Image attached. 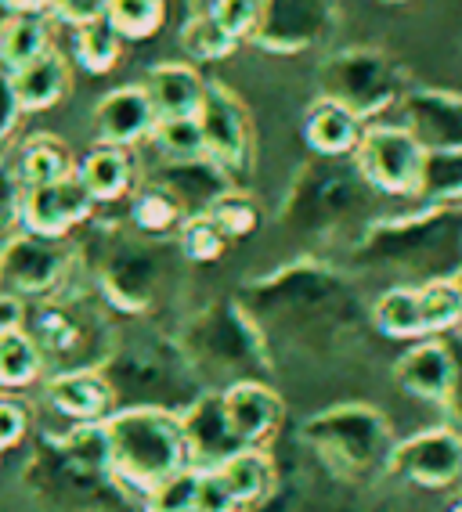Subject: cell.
<instances>
[{
  "label": "cell",
  "mask_w": 462,
  "mask_h": 512,
  "mask_svg": "<svg viewBox=\"0 0 462 512\" xmlns=\"http://www.w3.org/2000/svg\"><path fill=\"white\" fill-rule=\"evenodd\" d=\"M235 300L260 329L271 357L286 350L307 361H340L361 347L369 325V307L351 275L315 256L282 264Z\"/></svg>",
  "instance_id": "6da1fadb"
},
{
  "label": "cell",
  "mask_w": 462,
  "mask_h": 512,
  "mask_svg": "<svg viewBox=\"0 0 462 512\" xmlns=\"http://www.w3.org/2000/svg\"><path fill=\"white\" fill-rule=\"evenodd\" d=\"M22 480L55 512H141V498L109 469L102 426L40 433Z\"/></svg>",
  "instance_id": "7a4b0ae2"
},
{
  "label": "cell",
  "mask_w": 462,
  "mask_h": 512,
  "mask_svg": "<svg viewBox=\"0 0 462 512\" xmlns=\"http://www.w3.org/2000/svg\"><path fill=\"white\" fill-rule=\"evenodd\" d=\"M351 264L376 275H398L405 285L452 278L462 267V202L369 220L351 242Z\"/></svg>",
  "instance_id": "3957f363"
},
{
  "label": "cell",
  "mask_w": 462,
  "mask_h": 512,
  "mask_svg": "<svg viewBox=\"0 0 462 512\" xmlns=\"http://www.w3.org/2000/svg\"><path fill=\"white\" fill-rule=\"evenodd\" d=\"M174 339L192 372L199 375V383L217 394L235 383H271L278 368L260 329L242 311L239 300L206 303Z\"/></svg>",
  "instance_id": "277c9868"
},
{
  "label": "cell",
  "mask_w": 462,
  "mask_h": 512,
  "mask_svg": "<svg viewBox=\"0 0 462 512\" xmlns=\"http://www.w3.org/2000/svg\"><path fill=\"white\" fill-rule=\"evenodd\" d=\"M304 455L343 487H365L387 476L390 451L398 444L394 426L379 408L361 401L333 404L300 422Z\"/></svg>",
  "instance_id": "5b68a950"
},
{
  "label": "cell",
  "mask_w": 462,
  "mask_h": 512,
  "mask_svg": "<svg viewBox=\"0 0 462 512\" xmlns=\"http://www.w3.org/2000/svg\"><path fill=\"white\" fill-rule=\"evenodd\" d=\"M98 372L105 375L116 408H163L181 415L195 397L206 394L177 339L152 332H116Z\"/></svg>",
  "instance_id": "8992f818"
},
{
  "label": "cell",
  "mask_w": 462,
  "mask_h": 512,
  "mask_svg": "<svg viewBox=\"0 0 462 512\" xmlns=\"http://www.w3.org/2000/svg\"><path fill=\"white\" fill-rule=\"evenodd\" d=\"M372 188L358 177L351 159H315L300 166L282 202V228L307 242L343 235L347 228L369 224L365 213L372 206Z\"/></svg>",
  "instance_id": "52a82bcc"
},
{
  "label": "cell",
  "mask_w": 462,
  "mask_h": 512,
  "mask_svg": "<svg viewBox=\"0 0 462 512\" xmlns=\"http://www.w3.org/2000/svg\"><path fill=\"white\" fill-rule=\"evenodd\" d=\"M109 469L130 491L145 494L163 476L188 466L181 415L163 408H116L102 422Z\"/></svg>",
  "instance_id": "ba28073f"
},
{
  "label": "cell",
  "mask_w": 462,
  "mask_h": 512,
  "mask_svg": "<svg viewBox=\"0 0 462 512\" xmlns=\"http://www.w3.org/2000/svg\"><path fill=\"white\" fill-rule=\"evenodd\" d=\"M22 329L37 343L47 375L102 368L116 343V325L87 296H73L69 289L51 300L26 303Z\"/></svg>",
  "instance_id": "9c48e42d"
},
{
  "label": "cell",
  "mask_w": 462,
  "mask_h": 512,
  "mask_svg": "<svg viewBox=\"0 0 462 512\" xmlns=\"http://www.w3.org/2000/svg\"><path fill=\"white\" fill-rule=\"evenodd\" d=\"M412 91L405 65L383 47L358 44L329 51L318 65V98L336 101L369 127L383 112L398 109Z\"/></svg>",
  "instance_id": "30bf717a"
},
{
  "label": "cell",
  "mask_w": 462,
  "mask_h": 512,
  "mask_svg": "<svg viewBox=\"0 0 462 512\" xmlns=\"http://www.w3.org/2000/svg\"><path fill=\"white\" fill-rule=\"evenodd\" d=\"M170 242H148L130 235L112 238L102 249L98 264H94V278H98V293L109 303L112 311L123 314H145L152 311L174 278V260H170Z\"/></svg>",
  "instance_id": "8fae6325"
},
{
  "label": "cell",
  "mask_w": 462,
  "mask_h": 512,
  "mask_svg": "<svg viewBox=\"0 0 462 512\" xmlns=\"http://www.w3.org/2000/svg\"><path fill=\"white\" fill-rule=\"evenodd\" d=\"M354 170L376 195L419 199L426 148L401 123H369L351 156Z\"/></svg>",
  "instance_id": "7c38bea8"
},
{
  "label": "cell",
  "mask_w": 462,
  "mask_h": 512,
  "mask_svg": "<svg viewBox=\"0 0 462 512\" xmlns=\"http://www.w3.org/2000/svg\"><path fill=\"white\" fill-rule=\"evenodd\" d=\"M76 267V253L69 242L40 235L4 238L0 246V293L22 303H40L69 289V275Z\"/></svg>",
  "instance_id": "4fadbf2b"
},
{
  "label": "cell",
  "mask_w": 462,
  "mask_h": 512,
  "mask_svg": "<svg viewBox=\"0 0 462 512\" xmlns=\"http://www.w3.org/2000/svg\"><path fill=\"white\" fill-rule=\"evenodd\" d=\"M203 130V156L210 159L235 188H246L257 166V134H253L250 112L224 83H206V98L199 109Z\"/></svg>",
  "instance_id": "5bb4252c"
},
{
  "label": "cell",
  "mask_w": 462,
  "mask_h": 512,
  "mask_svg": "<svg viewBox=\"0 0 462 512\" xmlns=\"http://www.w3.org/2000/svg\"><path fill=\"white\" fill-rule=\"evenodd\" d=\"M336 29L340 0H264L250 44L268 55H304L329 44Z\"/></svg>",
  "instance_id": "9a60e30c"
},
{
  "label": "cell",
  "mask_w": 462,
  "mask_h": 512,
  "mask_svg": "<svg viewBox=\"0 0 462 512\" xmlns=\"http://www.w3.org/2000/svg\"><path fill=\"white\" fill-rule=\"evenodd\" d=\"M387 476H398L419 491H462V430L434 426L401 437L390 451Z\"/></svg>",
  "instance_id": "2e32d148"
},
{
  "label": "cell",
  "mask_w": 462,
  "mask_h": 512,
  "mask_svg": "<svg viewBox=\"0 0 462 512\" xmlns=\"http://www.w3.org/2000/svg\"><path fill=\"white\" fill-rule=\"evenodd\" d=\"M94 199L87 195V188L80 184V177H65L58 184H44V188H26L22 195V213L19 224L26 235L40 238H65L73 235L80 224L94 217Z\"/></svg>",
  "instance_id": "e0dca14e"
},
{
  "label": "cell",
  "mask_w": 462,
  "mask_h": 512,
  "mask_svg": "<svg viewBox=\"0 0 462 512\" xmlns=\"http://www.w3.org/2000/svg\"><path fill=\"white\" fill-rule=\"evenodd\" d=\"M401 127L426 152L462 148V94L444 87H412L401 98Z\"/></svg>",
  "instance_id": "ac0fdd59"
},
{
  "label": "cell",
  "mask_w": 462,
  "mask_h": 512,
  "mask_svg": "<svg viewBox=\"0 0 462 512\" xmlns=\"http://www.w3.org/2000/svg\"><path fill=\"white\" fill-rule=\"evenodd\" d=\"M181 433H185L188 466L195 469H217L231 455H239L242 444L235 440L224 415V401L217 390L199 394L185 412H181Z\"/></svg>",
  "instance_id": "d6986e66"
},
{
  "label": "cell",
  "mask_w": 462,
  "mask_h": 512,
  "mask_svg": "<svg viewBox=\"0 0 462 512\" xmlns=\"http://www.w3.org/2000/svg\"><path fill=\"white\" fill-rule=\"evenodd\" d=\"M224 415L242 448H264L286 419V404L271 383H235L221 390Z\"/></svg>",
  "instance_id": "ffe728a7"
},
{
  "label": "cell",
  "mask_w": 462,
  "mask_h": 512,
  "mask_svg": "<svg viewBox=\"0 0 462 512\" xmlns=\"http://www.w3.org/2000/svg\"><path fill=\"white\" fill-rule=\"evenodd\" d=\"M390 372H394V383L408 397H416L423 404H437V408L448 404L452 379H455V361L444 339L430 336V339H419V343H408V350L394 361Z\"/></svg>",
  "instance_id": "44dd1931"
},
{
  "label": "cell",
  "mask_w": 462,
  "mask_h": 512,
  "mask_svg": "<svg viewBox=\"0 0 462 512\" xmlns=\"http://www.w3.org/2000/svg\"><path fill=\"white\" fill-rule=\"evenodd\" d=\"M156 119L159 116L152 109V101H148L145 87L127 83V87H116L94 105V138H98V145L127 148L130 152L141 141H148Z\"/></svg>",
  "instance_id": "7402d4cb"
},
{
  "label": "cell",
  "mask_w": 462,
  "mask_h": 512,
  "mask_svg": "<svg viewBox=\"0 0 462 512\" xmlns=\"http://www.w3.org/2000/svg\"><path fill=\"white\" fill-rule=\"evenodd\" d=\"M44 397H47V404H51L62 419L73 422V426H102V422L116 412L112 390L98 368L47 375Z\"/></svg>",
  "instance_id": "603a6c76"
},
{
  "label": "cell",
  "mask_w": 462,
  "mask_h": 512,
  "mask_svg": "<svg viewBox=\"0 0 462 512\" xmlns=\"http://www.w3.org/2000/svg\"><path fill=\"white\" fill-rule=\"evenodd\" d=\"M145 181L159 184L163 192H170L177 199V206L188 213V217H199L221 199L228 188L235 184L210 163V159H192V163H159Z\"/></svg>",
  "instance_id": "cb8c5ba5"
},
{
  "label": "cell",
  "mask_w": 462,
  "mask_h": 512,
  "mask_svg": "<svg viewBox=\"0 0 462 512\" xmlns=\"http://www.w3.org/2000/svg\"><path fill=\"white\" fill-rule=\"evenodd\" d=\"M206 83L188 62H159L145 73V94L159 119H195L203 109Z\"/></svg>",
  "instance_id": "d4e9b609"
},
{
  "label": "cell",
  "mask_w": 462,
  "mask_h": 512,
  "mask_svg": "<svg viewBox=\"0 0 462 512\" xmlns=\"http://www.w3.org/2000/svg\"><path fill=\"white\" fill-rule=\"evenodd\" d=\"M76 177L94 199V206H112L134 195L138 188V166L127 148L112 145H94L80 163H76Z\"/></svg>",
  "instance_id": "484cf974"
},
{
  "label": "cell",
  "mask_w": 462,
  "mask_h": 512,
  "mask_svg": "<svg viewBox=\"0 0 462 512\" xmlns=\"http://www.w3.org/2000/svg\"><path fill=\"white\" fill-rule=\"evenodd\" d=\"M361 134L365 123L336 101L318 98L304 112V145L315 152V159H351Z\"/></svg>",
  "instance_id": "4316f807"
},
{
  "label": "cell",
  "mask_w": 462,
  "mask_h": 512,
  "mask_svg": "<svg viewBox=\"0 0 462 512\" xmlns=\"http://www.w3.org/2000/svg\"><path fill=\"white\" fill-rule=\"evenodd\" d=\"M11 76V91H15V101H19L22 116H33V112H47L55 109L58 101L69 94V62L58 47H51L47 55H40L37 62L22 65L19 73Z\"/></svg>",
  "instance_id": "83f0119b"
},
{
  "label": "cell",
  "mask_w": 462,
  "mask_h": 512,
  "mask_svg": "<svg viewBox=\"0 0 462 512\" xmlns=\"http://www.w3.org/2000/svg\"><path fill=\"white\" fill-rule=\"evenodd\" d=\"M127 220L130 231L138 238H148V242H174L181 224L188 220V213L177 206V199L170 192H163L159 184L141 181L130 195L127 206Z\"/></svg>",
  "instance_id": "f1b7e54d"
},
{
  "label": "cell",
  "mask_w": 462,
  "mask_h": 512,
  "mask_svg": "<svg viewBox=\"0 0 462 512\" xmlns=\"http://www.w3.org/2000/svg\"><path fill=\"white\" fill-rule=\"evenodd\" d=\"M213 473L221 476L228 494L235 498V505L250 509V505L264 502L278 484V466L275 458L268 455L264 448H242L239 455H231L224 466H217Z\"/></svg>",
  "instance_id": "f546056e"
},
{
  "label": "cell",
  "mask_w": 462,
  "mask_h": 512,
  "mask_svg": "<svg viewBox=\"0 0 462 512\" xmlns=\"http://www.w3.org/2000/svg\"><path fill=\"white\" fill-rule=\"evenodd\" d=\"M369 325L379 336L401 339V343L430 339L423 329V314H419V289L405 282L383 289V293L369 303Z\"/></svg>",
  "instance_id": "4dcf8cb0"
},
{
  "label": "cell",
  "mask_w": 462,
  "mask_h": 512,
  "mask_svg": "<svg viewBox=\"0 0 462 512\" xmlns=\"http://www.w3.org/2000/svg\"><path fill=\"white\" fill-rule=\"evenodd\" d=\"M51 51V19L47 15H4L0 19V69L19 73Z\"/></svg>",
  "instance_id": "1f68e13d"
},
{
  "label": "cell",
  "mask_w": 462,
  "mask_h": 512,
  "mask_svg": "<svg viewBox=\"0 0 462 512\" xmlns=\"http://www.w3.org/2000/svg\"><path fill=\"white\" fill-rule=\"evenodd\" d=\"M15 174H19L22 188H44V184H58L65 177H73L76 159L69 152V145L58 141L55 134H33L22 145Z\"/></svg>",
  "instance_id": "d6a6232c"
},
{
  "label": "cell",
  "mask_w": 462,
  "mask_h": 512,
  "mask_svg": "<svg viewBox=\"0 0 462 512\" xmlns=\"http://www.w3.org/2000/svg\"><path fill=\"white\" fill-rule=\"evenodd\" d=\"M47 375L44 357H40L37 343L26 329H8L0 332V394L8 390H29Z\"/></svg>",
  "instance_id": "836d02e7"
},
{
  "label": "cell",
  "mask_w": 462,
  "mask_h": 512,
  "mask_svg": "<svg viewBox=\"0 0 462 512\" xmlns=\"http://www.w3.org/2000/svg\"><path fill=\"white\" fill-rule=\"evenodd\" d=\"M416 289L426 336L441 339L462 329V289L455 285V278H434V282H423Z\"/></svg>",
  "instance_id": "e575fe53"
},
{
  "label": "cell",
  "mask_w": 462,
  "mask_h": 512,
  "mask_svg": "<svg viewBox=\"0 0 462 512\" xmlns=\"http://www.w3.org/2000/svg\"><path fill=\"white\" fill-rule=\"evenodd\" d=\"M123 44H127V40H123L105 19L73 29V58H76V65L91 76L112 73L123 58Z\"/></svg>",
  "instance_id": "d590c367"
},
{
  "label": "cell",
  "mask_w": 462,
  "mask_h": 512,
  "mask_svg": "<svg viewBox=\"0 0 462 512\" xmlns=\"http://www.w3.org/2000/svg\"><path fill=\"white\" fill-rule=\"evenodd\" d=\"M177 40H181V47H185V55L192 58V62H224V58H231L239 51V40L231 37V33H224L203 8L192 11V15L181 22Z\"/></svg>",
  "instance_id": "8d00e7d4"
},
{
  "label": "cell",
  "mask_w": 462,
  "mask_h": 512,
  "mask_svg": "<svg viewBox=\"0 0 462 512\" xmlns=\"http://www.w3.org/2000/svg\"><path fill=\"white\" fill-rule=\"evenodd\" d=\"M170 15L167 0H109L105 22H109L123 40H148L156 37Z\"/></svg>",
  "instance_id": "74e56055"
},
{
  "label": "cell",
  "mask_w": 462,
  "mask_h": 512,
  "mask_svg": "<svg viewBox=\"0 0 462 512\" xmlns=\"http://www.w3.org/2000/svg\"><path fill=\"white\" fill-rule=\"evenodd\" d=\"M148 145L159 156V163H192L203 159V130L199 119H156L148 134Z\"/></svg>",
  "instance_id": "f35d334b"
},
{
  "label": "cell",
  "mask_w": 462,
  "mask_h": 512,
  "mask_svg": "<svg viewBox=\"0 0 462 512\" xmlns=\"http://www.w3.org/2000/svg\"><path fill=\"white\" fill-rule=\"evenodd\" d=\"M419 202H423V206L462 202V148H452V152H426Z\"/></svg>",
  "instance_id": "ab89813d"
},
{
  "label": "cell",
  "mask_w": 462,
  "mask_h": 512,
  "mask_svg": "<svg viewBox=\"0 0 462 512\" xmlns=\"http://www.w3.org/2000/svg\"><path fill=\"white\" fill-rule=\"evenodd\" d=\"M206 217L221 228V235L228 238V242L253 235V231L260 228V206L246 188H228V192L206 210Z\"/></svg>",
  "instance_id": "60d3db41"
},
{
  "label": "cell",
  "mask_w": 462,
  "mask_h": 512,
  "mask_svg": "<svg viewBox=\"0 0 462 512\" xmlns=\"http://www.w3.org/2000/svg\"><path fill=\"white\" fill-rule=\"evenodd\" d=\"M195 491H199V469H177L141 494V512H195Z\"/></svg>",
  "instance_id": "b9f144b4"
},
{
  "label": "cell",
  "mask_w": 462,
  "mask_h": 512,
  "mask_svg": "<svg viewBox=\"0 0 462 512\" xmlns=\"http://www.w3.org/2000/svg\"><path fill=\"white\" fill-rule=\"evenodd\" d=\"M174 242H177V253L185 256V260H192V264H213V260H221L231 246L228 238L221 235V228H217L206 213L188 217L185 224H181V231H177Z\"/></svg>",
  "instance_id": "7bdbcfd3"
},
{
  "label": "cell",
  "mask_w": 462,
  "mask_h": 512,
  "mask_svg": "<svg viewBox=\"0 0 462 512\" xmlns=\"http://www.w3.org/2000/svg\"><path fill=\"white\" fill-rule=\"evenodd\" d=\"M260 8H264V0H203V11L210 15L224 33L239 40H253L257 33V22H260Z\"/></svg>",
  "instance_id": "ee69618b"
},
{
  "label": "cell",
  "mask_w": 462,
  "mask_h": 512,
  "mask_svg": "<svg viewBox=\"0 0 462 512\" xmlns=\"http://www.w3.org/2000/svg\"><path fill=\"white\" fill-rule=\"evenodd\" d=\"M29 437V408L11 394H0V455L22 448Z\"/></svg>",
  "instance_id": "f6af8a7d"
},
{
  "label": "cell",
  "mask_w": 462,
  "mask_h": 512,
  "mask_svg": "<svg viewBox=\"0 0 462 512\" xmlns=\"http://www.w3.org/2000/svg\"><path fill=\"white\" fill-rule=\"evenodd\" d=\"M22 195H26V188H22L15 166H8L0 159V235L4 238H11V228L19 224Z\"/></svg>",
  "instance_id": "bcb514c9"
},
{
  "label": "cell",
  "mask_w": 462,
  "mask_h": 512,
  "mask_svg": "<svg viewBox=\"0 0 462 512\" xmlns=\"http://www.w3.org/2000/svg\"><path fill=\"white\" fill-rule=\"evenodd\" d=\"M105 11H109V0H51L47 19H58L62 26L80 29L91 26V22H102Z\"/></svg>",
  "instance_id": "7dc6e473"
},
{
  "label": "cell",
  "mask_w": 462,
  "mask_h": 512,
  "mask_svg": "<svg viewBox=\"0 0 462 512\" xmlns=\"http://www.w3.org/2000/svg\"><path fill=\"white\" fill-rule=\"evenodd\" d=\"M195 512H239L235 498L228 494L224 480L213 469H199V491H195Z\"/></svg>",
  "instance_id": "c3c4849f"
},
{
  "label": "cell",
  "mask_w": 462,
  "mask_h": 512,
  "mask_svg": "<svg viewBox=\"0 0 462 512\" xmlns=\"http://www.w3.org/2000/svg\"><path fill=\"white\" fill-rule=\"evenodd\" d=\"M19 123H22V109H19V101H15V91H11V76L0 69V156H4V148L11 145Z\"/></svg>",
  "instance_id": "681fc988"
},
{
  "label": "cell",
  "mask_w": 462,
  "mask_h": 512,
  "mask_svg": "<svg viewBox=\"0 0 462 512\" xmlns=\"http://www.w3.org/2000/svg\"><path fill=\"white\" fill-rule=\"evenodd\" d=\"M452 350V361H455V379H452V394H448V404H444V412L452 415V426L462 430V329L452 332V336H441Z\"/></svg>",
  "instance_id": "f907efd6"
},
{
  "label": "cell",
  "mask_w": 462,
  "mask_h": 512,
  "mask_svg": "<svg viewBox=\"0 0 462 512\" xmlns=\"http://www.w3.org/2000/svg\"><path fill=\"white\" fill-rule=\"evenodd\" d=\"M4 15H47L51 0H0Z\"/></svg>",
  "instance_id": "816d5d0a"
},
{
  "label": "cell",
  "mask_w": 462,
  "mask_h": 512,
  "mask_svg": "<svg viewBox=\"0 0 462 512\" xmlns=\"http://www.w3.org/2000/svg\"><path fill=\"white\" fill-rule=\"evenodd\" d=\"M167 4H170V11H177V15H181V22H185L192 11L203 8V0H167Z\"/></svg>",
  "instance_id": "f5cc1de1"
},
{
  "label": "cell",
  "mask_w": 462,
  "mask_h": 512,
  "mask_svg": "<svg viewBox=\"0 0 462 512\" xmlns=\"http://www.w3.org/2000/svg\"><path fill=\"white\" fill-rule=\"evenodd\" d=\"M448 512H462V491L452 498V505H448Z\"/></svg>",
  "instance_id": "db71d44e"
},
{
  "label": "cell",
  "mask_w": 462,
  "mask_h": 512,
  "mask_svg": "<svg viewBox=\"0 0 462 512\" xmlns=\"http://www.w3.org/2000/svg\"><path fill=\"white\" fill-rule=\"evenodd\" d=\"M379 4H412V0H379Z\"/></svg>",
  "instance_id": "11a10c76"
},
{
  "label": "cell",
  "mask_w": 462,
  "mask_h": 512,
  "mask_svg": "<svg viewBox=\"0 0 462 512\" xmlns=\"http://www.w3.org/2000/svg\"><path fill=\"white\" fill-rule=\"evenodd\" d=\"M452 278H455V285H459V289H462V267H459V271H455Z\"/></svg>",
  "instance_id": "9f6ffc18"
}]
</instances>
